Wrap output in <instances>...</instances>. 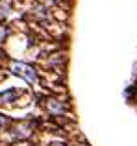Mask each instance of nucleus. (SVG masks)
Wrapping results in <instances>:
<instances>
[{
    "label": "nucleus",
    "mask_w": 137,
    "mask_h": 146,
    "mask_svg": "<svg viewBox=\"0 0 137 146\" xmlns=\"http://www.w3.org/2000/svg\"><path fill=\"white\" fill-rule=\"evenodd\" d=\"M9 70L13 72L15 76H19V78L26 80V82H30V83L37 82V74H35V70H33L32 67H28V65H24V63L13 61V63L9 65Z\"/></svg>",
    "instance_id": "f257e3e1"
},
{
    "label": "nucleus",
    "mask_w": 137,
    "mask_h": 146,
    "mask_svg": "<svg viewBox=\"0 0 137 146\" xmlns=\"http://www.w3.org/2000/svg\"><path fill=\"white\" fill-rule=\"evenodd\" d=\"M32 124H28V122H21V124H17V128L13 129V135L19 137V139H26V137L32 135Z\"/></svg>",
    "instance_id": "f03ea898"
},
{
    "label": "nucleus",
    "mask_w": 137,
    "mask_h": 146,
    "mask_svg": "<svg viewBox=\"0 0 137 146\" xmlns=\"http://www.w3.org/2000/svg\"><path fill=\"white\" fill-rule=\"evenodd\" d=\"M47 109L54 115H61L63 111H65V106H63V102H59V100H56V98H48L47 100Z\"/></svg>",
    "instance_id": "7ed1b4c3"
},
{
    "label": "nucleus",
    "mask_w": 137,
    "mask_h": 146,
    "mask_svg": "<svg viewBox=\"0 0 137 146\" xmlns=\"http://www.w3.org/2000/svg\"><path fill=\"white\" fill-rule=\"evenodd\" d=\"M17 96H19V91L17 89L4 91V93H0V102H13Z\"/></svg>",
    "instance_id": "20e7f679"
},
{
    "label": "nucleus",
    "mask_w": 137,
    "mask_h": 146,
    "mask_svg": "<svg viewBox=\"0 0 137 146\" xmlns=\"http://www.w3.org/2000/svg\"><path fill=\"white\" fill-rule=\"evenodd\" d=\"M7 11H9V4H7V2H2V4H0V17L7 15Z\"/></svg>",
    "instance_id": "39448f33"
},
{
    "label": "nucleus",
    "mask_w": 137,
    "mask_h": 146,
    "mask_svg": "<svg viewBox=\"0 0 137 146\" xmlns=\"http://www.w3.org/2000/svg\"><path fill=\"white\" fill-rule=\"evenodd\" d=\"M7 124H9V120H7L6 117H2V115H0V129H2V128H6Z\"/></svg>",
    "instance_id": "423d86ee"
},
{
    "label": "nucleus",
    "mask_w": 137,
    "mask_h": 146,
    "mask_svg": "<svg viewBox=\"0 0 137 146\" xmlns=\"http://www.w3.org/2000/svg\"><path fill=\"white\" fill-rule=\"evenodd\" d=\"M4 37H6V30H2V28H0V43H2V39H4Z\"/></svg>",
    "instance_id": "0eeeda50"
},
{
    "label": "nucleus",
    "mask_w": 137,
    "mask_h": 146,
    "mask_svg": "<svg viewBox=\"0 0 137 146\" xmlns=\"http://www.w3.org/2000/svg\"><path fill=\"white\" fill-rule=\"evenodd\" d=\"M50 146H65V144H61V143H52Z\"/></svg>",
    "instance_id": "6e6552de"
},
{
    "label": "nucleus",
    "mask_w": 137,
    "mask_h": 146,
    "mask_svg": "<svg viewBox=\"0 0 137 146\" xmlns=\"http://www.w3.org/2000/svg\"><path fill=\"white\" fill-rule=\"evenodd\" d=\"M54 2H58V0H54Z\"/></svg>",
    "instance_id": "1a4fd4ad"
}]
</instances>
